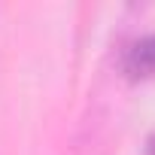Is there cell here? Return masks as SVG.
Segmentation results:
<instances>
[{"instance_id":"cell-1","label":"cell","mask_w":155,"mask_h":155,"mask_svg":"<svg viewBox=\"0 0 155 155\" xmlns=\"http://www.w3.org/2000/svg\"><path fill=\"white\" fill-rule=\"evenodd\" d=\"M122 70L131 79H155V34L128 43L122 55Z\"/></svg>"}]
</instances>
